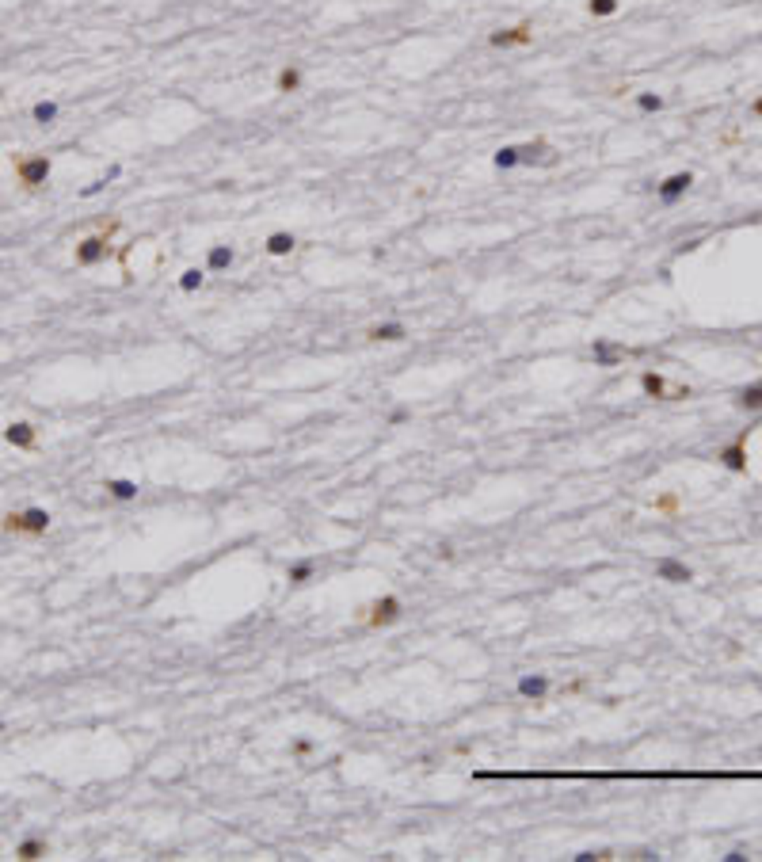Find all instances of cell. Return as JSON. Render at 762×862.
Returning <instances> with one entry per match:
<instances>
[{"mask_svg":"<svg viewBox=\"0 0 762 862\" xmlns=\"http://www.w3.org/2000/svg\"><path fill=\"white\" fill-rule=\"evenodd\" d=\"M0 530L16 534V538H42L50 530V511L46 508H23V511H8L0 519Z\"/></svg>","mask_w":762,"mask_h":862,"instance_id":"1","label":"cell"},{"mask_svg":"<svg viewBox=\"0 0 762 862\" xmlns=\"http://www.w3.org/2000/svg\"><path fill=\"white\" fill-rule=\"evenodd\" d=\"M50 172H54V161L46 153H27V157H16V183L23 191H42L50 183Z\"/></svg>","mask_w":762,"mask_h":862,"instance_id":"2","label":"cell"},{"mask_svg":"<svg viewBox=\"0 0 762 862\" xmlns=\"http://www.w3.org/2000/svg\"><path fill=\"white\" fill-rule=\"evenodd\" d=\"M400 614H404V603H400V595H381V599H374L370 607H362L359 611V618L370 630H385V626H397L400 622Z\"/></svg>","mask_w":762,"mask_h":862,"instance_id":"3","label":"cell"},{"mask_svg":"<svg viewBox=\"0 0 762 862\" xmlns=\"http://www.w3.org/2000/svg\"><path fill=\"white\" fill-rule=\"evenodd\" d=\"M111 233H115V229L92 233V237L77 241V248H73V264H77V267H96V264H103V260L111 256Z\"/></svg>","mask_w":762,"mask_h":862,"instance_id":"4","label":"cell"},{"mask_svg":"<svg viewBox=\"0 0 762 862\" xmlns=\"http://www.w3.org/2000/svg\"><path fill=\"white\" fill-rule=\"evenodd\" d=\"M4 443H12L16 451H39V427L31 420H12L4 427Z\"/></svg>","mask_w":762,"mask_h":862,"instance_id":"5","label":"cell"},{"mask_svg":"<svg viewBox=\"0 0 762 862\" xmlns=\"http://www.w3.org/2000/svg\"><path fill=\"white\" fill-rule=\"evenodd\" d=\"M717 462H720L728 473H747V431H743L739 439H732L728 447H720V451H717Z\"/></svg>","mask_w":762,"mask_h":862,"instance_id":"6","label":"cell"},{"mask_svg":"<svg viewBox=\"0 0 762 862\" xmlns=\"http://www.w3.org/2000/svg\"><path fill=\"white\" fill-rule=\"evenodd\" d=\"M488 42L496 50H511V46H530L534 42V27L530 23H519V27H503V31H492Z\"/></svg>","mask_w":762,"mask_h":862,"instance_id":"7","label":"cell"},{"mask_svg":"<svg viewBox=\"0 0 762 862\" xmlns=\"http://www.w3.org/2000/svg\"><path fill=\"white\" fill-rule=\"evenodd\" d=\"M690 187H694V172H675L656 183V195H660V202H679Z\"/></svg>","mask_w":762,"mask_h":862,"instance_id":"8","label":"cell"},{"mask_svg":"<svg viewBox=\"0 0 762 862\" xmlns=\"http://www.w3.org/2000/svg\"><path fill=\"white\" fill-rule=\"evenodd\" d=\"M656 576H660V580H667V584H690V580H694V569L686 565V561L663 557L660 565H656Z\"/></svg>","mask_w":762,"mask_h":862,"instance_id":"9","label":"cell"},{"mask_svg":"<svg viewBox=\"0 0 762 862\" xmlns=\"http://www.w3.org/2000/svg\"><path fill=\"white\" fill-rule=\"evenodd\" d=\"M519 695L526 702H545V695H549V676L545 672H530V676L519 679Z\"/></svg>","mask_w":762,"mask_h":862,"instance_id":"10","label":"cell"},{"mask_svg":"<svg viewBox=\"0 0 762 862\" xmlns=\"http://www.w3.org/2000/svg\"><path fill=\"white\" fill-rule=\"evenodd\" d=\"M591 359H595V367H617L625 359V348H617L610 340H595L591 344Z\"/></svg>","mask_w":762,"mask_h":862,"instance_id":"11","label":"cell"},{"mask_svg":"<svg viewBox=\"0 0 762 862\" xmlns=\"http://www.w3.org/2000/svg\"><path fill=\"white\" fill-rule=\"evenodd\" d=\"M641 389H644V397H652V401H671V386H667V378L660 370H644Z\"/></svg>","mask_w":762,"mask_h":862,"instance_id":"12","label":"cell"},{"mask_svg":"<svg viewBox=\"0 0 762 862\" xmlns=\"http://www.w3.org/2000/svg\"><path fill=\"white\" fill-rule=\"evenodd\" d=\"M103 489H107L111 500H122V504L137 500V481H130V477H107V481H103Z\"/></svg>","mask_w":762,"mask_h":862,"instance_id":"13","label":"cell"},{"mask_svg":"<svg viewBox=\"0 0 762 862\" xmlns=\"http://www.w3.org/2000/svg\"><path fill=\"white\" fill-rule=\"evenodd\" d=\"M366 336H370L374 344H400L404 336H408V329H404L400 321H385V324H374Z\"/></svg>","mask_w":762,"mask_h":862,"instance_id":"14","label":"cell"},{"mask_svg":"<svg viewBox=\"0 0 762 862\" xmlns=\"http://www.w3.org/2000/svg\"><path fill=\"white\" fill-rule=\"evenodd\" d=\"M233 260H237L233 245H210V252H206V271H229Z\"/></svg>","mask_w":762,"mask_h":862,"instance_id":"15","label":"cell"},{"mask_svg":"<svg viewBox=\"0 0 762 862\" xmlns=\"http://www.w3.org/2000/svg\"><path fill=\"white\" fill-rule=\"evenodd\" d=\"M736 408H743V412H762V378L751 382V386H743L736 393Z\"/></svg>","mask_w":762,"mask_h":862,"instance_id":"16","label":"cell"},{"mask_svg":"<svg viewBox=\"0 0 762 862\" xmlns=\"http://www.w3.org/2000/svg\"><path fill=\"white\" fill-rule=\"evenodd\" d=\"M263 248H267L271 256H290V252L297 248V237H294V233H286V229H278V233H271V237L263 241Z\"/></svg>","mask_w":762,"mask_h":862,"instance_id":"17","label":"cell"},{"mask_svg":"<svg viewBox=\"0 0 762 862\" xmlns=\"http://www.w3.org/2000/svg\"><path fill=\"white\" fill-rule=\"evenodd\" d=\"M275 88L286 92V96H290V92H301V69H297V65H282L278 77H275Z\"/></svg>","mask_w":762,"mask_h":862,"instance_id":"18","label":"cell"},{"mask_svg":"<svg viewBox=\"0 0 762 862\" xmlns=\"http://www.w3.org/2000/svg\"><path fill=\"white\" fill-rule=\"evenodd\" d=\"M50 855V843L46 839H23L20 847H16V858H23V862H35V858H46Z\"/></svg>","mask_w":762,"mask_h":862,"instance_id":"19","label":"cell"},{"mask_svg":"<svg viewBox=\"0 0 762 862\" xmlns=\"http://www.w3.org/2000/svg\"><path fill=\"white\" fill-rule=\"evenodd\" d=\"M492 164L500 168V172H511V168H519V164H522V153H519V145H503V149H496Z\"/></svg>","mask_w":762,"mask_h":862,"instance_id":"20","label":"cell"},{"mask_svg":"<svg viewBox=\"0 0 762 862\" xmlns=\"http://www.w3.org/2000/svg\"><path fill=\"white\" fill-rule=\"evenodd\" d=\"M31 119L39 126H54V123H58V103H54V99H39L31 107Z\"/></svg>","mask_w":762,"mask_h":862,"instance_id":"21","label":"cell"},{"mask_svg":"<svg viewBox=\"0 0 762 862\" xmlns=\"http://www.w3.org/2000/svg\"><path fill=\"white\" fill-rule=\"evenodd\" d=\"M313 573H317V561H297V565L286 569V580L294 588H301V584H309V580H313Z\"/></svg>","mask_w":762,"mask_h":862,"instance_id":"22","label":"cell"},{"mask_svg":"<svg viewBox=\"0 0 762 862\" xmlns=\"http://www.w3.org/2000/svg\"><path fill=\"white\" fill-rule=\"evenodd\" d=\"M519 153H522V164H534V161H541L545 153H553V149H549V142H545V138H534V142L519 145Z\"/></svg>","mask_w":762,"mask_h":862,"instance_id":"23","label":"cell"},{"mask_svg":"<svg viewBox=\"0 0 762 862\" xmlns=\"http://www.w3.org/2000/svg\"><path fill=\"white\" fill-rule=\"evenodd\" d=\"M202 283H206V271H202V267H187L183 275H180V290H183V294H195V290H202Z\"/></svg>","mask_w":762,"mask_h":862,"instance_id":"24","label":"cell"},{"mask_svg":"<svg viewBox=\"0 0 762 862\" xmlns=\"http://www.w3.org/2000/svg\"><path fill=\"white\" fill-rule=\"evenodd\" d=\"M617 8H622V0H587V12H591V16H598V20L614 16Z\"/></svg>","mask_w":762,"mask_h":862,"instance_id":"25","label":"cell"},{"mask_svg":"<svg viewBox=\"0 0 762 862\" xmlns=\"http://www.w3.org/2000/svg\"><path fill=\"white\" fill-rule=\"evenodd\" d=\"M637 107H641L644 115H656V111H663V96L660 92H641V96H637Z\"/></svg>","mask_w":762,"mask_h":862,"instance_id":"26","label":"cell"},{"mask_svg":"<svg viewBox=\"0 0 762 862\" xmlns=\"http://www.w3.org/2000/svg\"><path fill=\"white\" fill-rule=\"evenodd\" d=\"M656 511H660V515H675V511H679V492L656 496Z\"/></svg>","mask_w":762,"mask_h":862,"instance_id":"27","label":"cell"},{"mask_svg":"<svg viewBox=\"0 0 762 862\" xmlns=\"http://www.w3.org/2000/svg\"><path fill=\"white\" fill-rule=\"evenodd\" d=\"M313 740H309V736H297L294 740V744H290V755H297V760H305V755H313Z\"/></svg>","mask_w":762,"mask_h":862,"instance_id":"28","label":"cell"},{"mask_svg":"<svg viewBox=\"0 0 762 862\" xmlns=\"http://www.w3.org/2000/svg\"><path fill=\"white\" fill-rule=\"evenodd\" d=\"M610 858H614L610 851H579L576 855V862H610Z\"/></svg>","mask_w":762,"mask_h":862,"instance_id":"29","label":"cell"},{"mask_svg":"<svg viewBox=\"0 0 762 862\" xmlns=\"http://www.w3.org/2000/svg\"><path fill=\"white\" fill-rule=\"evenodd\" d=\"M408 416H412L408 408H393V412H389V424L397 427V424H404V420H408Z\"/></svg>","mask_w":762,"mask_h":862,"instance_id":"30","label":"cell"},{"mask_svg":"<svg viewBox=\"0 0 762 862\" xmlns=\"http://www.w3.org/2000/svg\"><path fill=\"white\" fill-rule=\"evenodd\" d=\"M435 557L438 561H454V546H450V542H442V546L435 550Z\"/></svg>","mask_w":762,"mask_h":862,"instance_id":"31","label":"cell"},{"mask_svg":"<svg viewBox=\"0 0 762 862\" xmlns=\"http://www.w3.org/2000/svg\"><path fill=\"white\" fill-rule=\"evenodd\" d=\"M724 858H728V862H743V858H751V855H747V851H743V847H736V851H728V855H724Z\"/></svg>","mask_w":762,"mask_h":862,"instance_id":"32","label":"cell"},{"mask_svg":"<svg viewBox=\"0 0 762 862\" xmlns=\"http://www.w3.org/2000/svg\"><path fill=\"white\" fill-rule=\"evenodd\" d=\"M751 115L762 119V96H755V103H751Z\"/></svg>","mask_w":762,"mask_h":862,"instance_id":"33","label":"cell"}]
</instances>
